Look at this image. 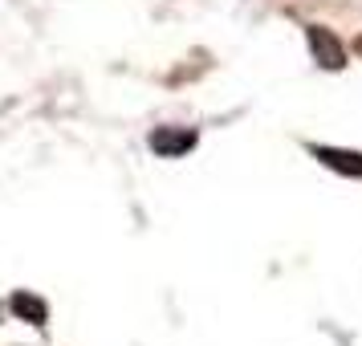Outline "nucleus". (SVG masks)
<instances>
[{
  "label": "nucleus",
  "instance_id": "obj_4",
  "mask_svg": "<svg viewBox=\"0 0 362 346\" xmlns=\"http://www.w3.org/2000/svg\"><path fill=\"white\" fill-rule=\"evenodd\" d=\"M8 306H13V313H17V318L33 322V326H45V322H49V306H45L37 294H25V289H21V294H13V301H8Z\"/></svg>",
  "mask_w": 362,
  "mask_h": 346
},
{
  "label": "nucleus",
  "instance_id": "obj_3",
  "mask_svg": "<svg viewBox=\"0 0 362 346\" xmlns=\"http://www.w3.org/2000/svg\"><path fill=\"white\" fill-rule=\"evenodd\" d=\"M313 155L338 175H358L362 180V151H342V147H313Z\"/></svg>",
  "mask_w": 362,
  "mask_h": 346
},
{
  "label": "nucleus",
  "instance_id": "obj_2",
  "mask_svg": "<svg viewBox=\"0 0 362 346\" xmlns=\"http://www.w3.org/2000/svg\"><path fill=\"white\" fill-rule=\"evenodd\" d=\"M192 147H196V131H187V127H163V131L151 134V151L163 159H180Z\"/></svg>",
  "mask_w": 362,
  "mask_h": 346
},
{
  "label": "nucleus",
  "instance_id": "obj_5",
  "mask_svg": "<svg viewBox=\"0 0 362 346\" xmlns=\"http://www.w3.org/2000/svg\"><path fill=\"white\" fill-rule=\"evenodd\" d=\"M358 53H362V41H358Z\"/></svg>",
  "mask_w": 362,
  "mask_h": 346
},
{
  "label": "nucleus",
  "instance_id": "obj_1",
  "mask_svg": "<svg viewBox=\"0 0 362 346\" xmlns=\"http://www.w3.org/2000/svg\"><path fill=\"white\" fill-rule=\"evenodd\" d=\"M305 37H310V50H313V62H317V66H326V69H342L346 66V53H342L338 37L329 33V29L310 25V29H305Z\"/></svg>",
  "mask_w": 362,
  "mask_h": 346
}]
</instances>
